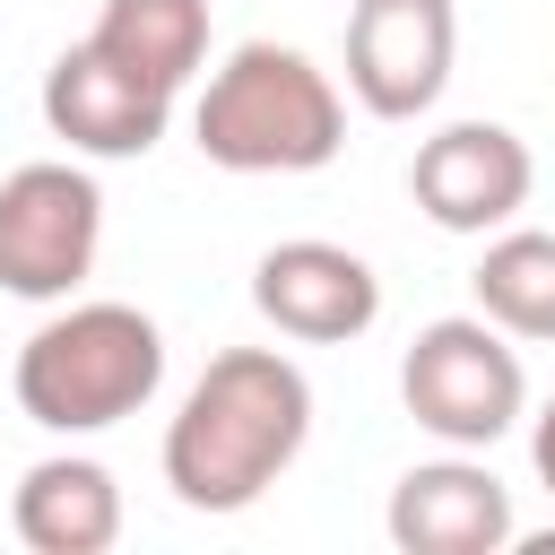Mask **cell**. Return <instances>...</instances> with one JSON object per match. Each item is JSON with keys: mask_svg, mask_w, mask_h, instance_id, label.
<instances>
[{"mask_svg": "<svg viewBox=\"0 0 555 555\" xmlns=\"http://www.w3.org/2000/svg\"><path fill=\"white\" fill-rule=\"evenodd\" d=\"M312 442V382L278 347H225L165 425V486L182 512H251Z\"/></svg>", "mask_w": 555, "mask_h": 555, "instance_id": "6da1fadb", "label": "cell"}, {"mask_svg": "<svg viewBox=\"0 0 555 555\" xmlns=\"http://www.w3.org/2000/svg\"><path fill=\"white\" fill-rule=\"evenodd\" d=\"M191 139L217 173H321L347 147V95L295 43H234L191 104Z\"/></svg>", "mask_w": 555, "mask_h": 555, "instance_id": "7a4b0ae2", "label": "cell"}, {"mask_svg": "<svg viewBox=\"0 0 555 555\" xmlns=\"http://www.w3.org/2000/svg\"><path fill=\"white\" fill-rule=\"evenodd\" d=\"M165 390V330L139 304H69L17 347V408L43 434H104Z\"/></svg>", "mask_w": 555, "mask_h": 555, "instance_id": "3957f363", "label": "cell"}, {"mask_svg": "<svg viewBox=\"0 0 555 555\" xmlns=\"http://www.w3.org/2000/svg\"><path fill=\"white\" fill-rule=\"evenodd\" d=\"M399 408L434 442H451V451H494L520 425V408H529L520 347L486 312H442L399 356Z\"/></svg>", "mask_w": 555, "mask_h": 555, "instance_id": "277c9868", "label": "cell"}, {"mask_svg": "<svg viewBox=\"0 0 555 555\" xmlns=\"http://www.w3.org/2000/svg\"><path fill=\"white\" fill-rule=\"evenodd\" d=\"M104 251V191L69 156H35L0 173V295L69 304Z\"/></svg>", "mask_w": 555, "mask_h": 555, "instance_id": "5b68a950", "label": "cell"}, {"mask_svg": "<svg viewBox=\"0 0 555 555\" xmlns=\"http://www.w3.org/2000/svg\"><path fill=\"white\" fill-rule=\"evenodd\" d=\"M460 52L451 0H356L347 9V95L373 121H416L442 104Z\"/></svg>", "mask_w": 555, "mask_h": 555, "instance_id": "8992f818", "label": "cell"}, {"mask_svg": "<svg viewBox=\"0 0 555 555\" xmlns=\"http://www.w3.org/2000/svg\"><path fill=\"white\" fill-rule=\"evenodd\" d=\"M529 191H538V156L503 121H442L408 156V199L442 234H494L529 208Z\"/></svg>", "mask_w": 555, "mask_h": 555, "instance_id": "52a82bcc", "label": "cell"}, {"mask_svg": "<svg viewBox=\"0 0 555 555\" xmlns=\"http://www.w3.org/2000/svg\"><path fill=\"white\" fill-rule=\"evenodd\" d=\"M251 304L295 347H347V338H364L382 321V278H373L364 251L295 234V243H269L251 260Z\"/></svg>", "mask_w": 555, "mask_h": 555, "instance_id": "ba28073f", "label": "cell"}, {"mask_svg": "<svg viewBox=\"0 0 555 555\" xmlns=\"http://www.w3.org/2000/svg\"><path fill=\"white\" fill-rule=\"evenodd\" d=\"M173 121V95L139 69H121L113 52L95 43H69L52 69H43V130L69 139V156H95V165H130L165 139Z\"/></svg>", "mask_w": 555, "mask_h": 555, "instance_id": "9c48e42d", "label": "cell"}, {"mask_svg": "<svg viewBox=\"0 0 555 555\" xmlns=\"http://www.w3.org/2000/svg\"><path fill=\"white\" fill-rule=\"evenodd\" d=\"M382 529H390L399 555H503V546L520 538L512 486H503L486 460H468V451L416 460V468L390 486Z\"/></svg>", "mask_w": 555, "mask_h": 555, "instance_id": "30bf717a", "label": "cell"}, {"mask_svg": "<svg viewBox=\"0 0 555 555\" xmlns=\"http://www.w3.org/2000/svg\"><path fill=\"white\" fill-rule=\"evenodd\" d=\"M9 529L26 555H104L121 538V486L104 460L87 451H52L17 477L9 494Z\"/></svg>", "mask_w": 555, "mask_h": 555, "instance_id": "8fae6325", "label": "cell"}, {"mask_svg": "<svg viewBox=\"0 0 555 555\" xmlns=\"http://www.w3.org/2000/svg\"><path fill=\"white\" fill-rule=\"evenodd\" d=\"M87 43L113 52L121 69L156 78L165 95H182L199 78V61H208V0H104Z\"/></svg>", "mask_w": 555, "mask_h": 555, "instance_id": "7c38bea8", "label": "cell"}, {"mask_svg": "<svg viewBox=\"0 0 555 555\" xmlns=\"http://www.w3.org/2000/svg\"><path fill=\"white\" fill-rule=\"evenodd\" d=\"M468 286H477V312L503 338H529V347L555 338V234L546 225H494Z\"/></svg>", "mask_w": 555, "mask_h": 555, "instance_id": "4fadbf2b", "label": "cell"}, {"mask_svg": "<svg viewBox=\"0 0 555 555\" xmlns=\"http://www.w3.org/2000/svg\"><path fill=\"white\" fill-rule=\"evenodd\" d=\"M529 468H538V486L555 494V390H546V408H538V425H529Z\"/></svg>", "mask_w": 555, "mask_h": 555, "instance_id": "5bb4252c", "label": "cell"}]
</instances>
